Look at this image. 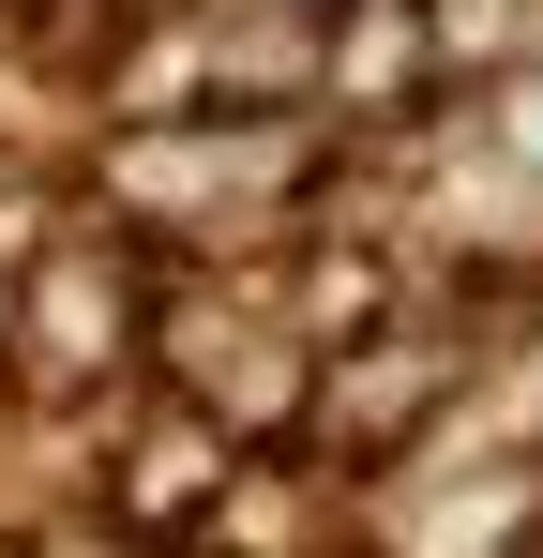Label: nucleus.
<instances>
[{"label":"nucleus","instance_id":"obj_1","mask_svg":"<svg viewBox=\"0 0 543 558\" xmlns=\"http://www.w3.org/2000/svg\"><path fill=\"white\" fill-rule=\"evenodd\" d=\"M136 332H152V257L121 227H46L0 272V377L31 408H136Z\"/></svg>","mask_w":543,"mask_h":558},{"label":"nucleus","instance_id":"obj_2","mask_svg":"<svg viewBox=\"0 0 543 558\" xmlns=\"http://www.w3.org/2000/svg\"><path fill=\"white\" fill-rule=\"evenodd\" d=\"M468 317H408V332H362V348H333L317 363V392H302V438L333 468H393L423 423H452L468 408Z\"/></svg>","mask_w":543,"mask_h":558},{"label":"nucleus","instance_id":"obj_3","mask_svg":"<svg viewBox=\"0 0 543 558\" xmlns=\"http://www.w3.org/2000/svg\"><path fill=\"white\" fill-rule=\"evenodd\" d=\"M242 453L196 423V408H167V392H136L121 408V468H106V529L136 558H212V544H242Z\"/></svg>","mask_w":543,"mask_h":558},{"label":"nucleus","instance_id":"obj_4","mask_svg":"<svg viewBox=\"0 0 543 558\" xmlns=\"http://www.w3.org/2000/svg\"><path fill=\"white\" fill-rule=\"evenodd\" d=\"M423 92H438V61H423L408 0H333V46H317V106H377V121H408Z\"/></svg>","mask_w":543,"mask_h":558},{"label":"nucleus","instance_id":"obj_5","mask_svg":"<svg viewBox=\"0 0 543 558\" xmlns=\"http://www.w3.org/2000/svg\"><path fill=\"white\" fill-rule=\"evenodd\" d=\"M483 167L543 196V61H514V76L483 92Z\"/></svg>","mask_w":543,"mask_h":558}]
</instances>
